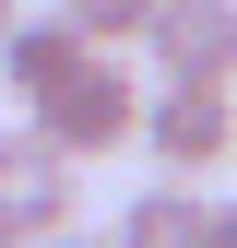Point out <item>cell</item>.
<instances>
[{
  "label": "cell",
  "mask_w": 237,
  "mask_h": 248,
  "mask_svg": "<svg viewBox=\"0 0 237 248\" xmlns=\"http://www.w3.org/2000/svg\"><path fill=\"white\" fill-rule=\"evenodd\" d=\"M0 248H12V236H0Z\"/></svg>",
  "instance_id": "obj_11"
},
{
  "label": "cell",
  "mask_w": 237,
  "mask_h": 248,
  "mask_svg": "<svg viewBox=\"0 0 237 248\" xmlns=\"http://www.w3.org/2000/svg\"><path fill=\"white\" fill-rule=\"evenodd\" d=\"M142 47H154L166 83H237V0H154V24H142Z\"/></svg>",
  "instance_id": "obj_4"
},
{
  "label": "cell",
  "mask_w": 237,
  "mask_h": 248,
  "mask_svg": "<svg viewBox=\"0 0 237 248\" xmlns=\"http://www.w3.org/2000/svg\"><path fill=\"white\" fill-rule=\"evenodd\" d=\"M71 213H83V177L59 166L24 118H0V236H12V248H48V236H71Z\"/></svg>",
  "instance_id": "obj_3"
},
{
  "label": "cell",
  "mask_w": 237,
  "mask_h": 248,
  "mask_svg": "<svg viewBox=\"0 0 237 248\" xmlns=\"http://www.w3.org/2000/svg\"><path fill=\"white\" fill-rule=\"evenodd\" d=\"M48 248H107V236H83V225H71V236H48Z\"/></svg>",
  "instance_id": "obj_9"
},
{
  "label": "cell",
  "mask_w": 237,
  "mask_h": 248,
  "mask_svg": "<svg viewBox=\"0 0 237 248\" xmlns=\"http://www.w3.org/2000/svg\"><path fill=\"white\" fill-rule=\"evenodd\" d=\"M190 236H202V189H178V177L131 189V201H118V225H107V248H190Z\"/></svg>",
  "instance_id": "obj_6"
},
{
  "label": "cell",
  "mask_w": 237,
  "mask_h": 248,
  "mask_svg": "<svg viewBox=\"0 0 237 248\" xmlns=\"http://www.w3.org/2000/svg\"><path fill=\"white\" fill-rule=\"evenodd\" d=\"M131 118H142V83L118 71V59H83V71L59 83V95H36V107H24V130H36L59 166L83 177L95 154H131Z\"/></svg>",
  "instance_id": "obj_1"
},
{
  "label": "cell",
  "mask_w": 237,
  "mask_h": 248,
  "mask_svg": "<svg viewBox=\"0 0 237 248\" xmlns=\"http://www.w3.org/2000/svg\"><path fill=\"white\" fill-rule=\"evenodd\" d=\"M190 248H237V201H202V236Z\"/></svg>",
  "instance_id": "obj_8"
},
{
  "label": "cell",
  "mask_w": 237,
  "mask_h": 248,
  "mask_svg": "<svg viewBox=\"0 0 237 248\" xmlns=\"http://www.w3.org/2000/svg\"><path fill=\"white\" fill-rule=\"evenodd\" d=\"M59 24H71V36H83V47L107 59V47H142V24H154V0H59Z\"/></svg>",
  "instance_id": "obj_7"
},
{
  "label": "cell",
  "mask_w": 237,
  "mask_h": 248,
  "mask_svg": "<svg viewBox=\"0 0 237 248\" xmlns=\"http://www.w3.org/2000/svg\"><path fill=\"white\" fill-rule=\"evenodd\" d=\"M131 142L190 189V177H214L225 154H237V95H214V83H154L142 118H131Z\"/></svg>",
  "instance_id": "obj_2"
},
{
  "label": "cell",
  "mask_w": 237,
  "mask_h": 248,
  "mask_svg": "<svg viewBox=\"0 0 237 248\" xmlns=\"http://www.w3.org/2000/svg\"><path fill=\"white\" fill-rule=\"evenodd\" d=\"M12 24H24V0H0V36H12Z\"/></svg>",
  "instance_id": "obj_10"
},
{
  "label": "cell",
  "mask_w": 237,
  "mask_h": 248,
  "mask_svg": "<svg viewBox=\"0 0 237 248\" xmlns=\"http://www.w3.org/2000/svg\"><path fill=\"white\" fill-rule=\"evenodd\" d=\"M83 59H95V47H83L59 12H24L12 36H0V95H12V107H36V95H59V83L83 71Z\"/></svg>",
  "instance_id": "obj_5"
}]
</instances>
